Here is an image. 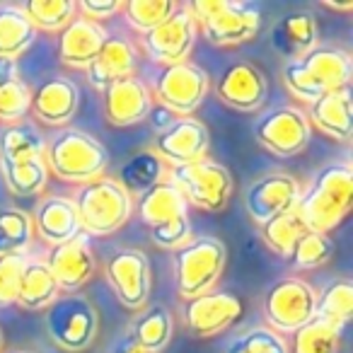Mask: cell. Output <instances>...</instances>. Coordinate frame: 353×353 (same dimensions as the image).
<instances>
[{
	"mask_svg": "<svg viewBox=\"0 0 353 353\" xmlns=\"http://www.w3.org/2000/svg\"><path fill=\"white\" fill-rule=\"evenodd\" d=\"M353 59L336 46H317L298 61H285L283 85L298 102L312 107L322 94L351 88Z\"/></svg>",
	"mask_w": 353,
	"mask_h": 353,
	"instance_id": "cell-1",
	"label": "cell"
},
{
	"mask_svg": "<svg viewBox=\"0 0 353 353\" xmlns=\"http://www.w3.org/2000/svg\"><path fill=\"white\" fill-rule=\"evenodd\" d=\"M353 206V170L348 162H334L317 172L312 187L300 194L298 216L314 232H332Z\"/></svg>",
	"mask_w": 353,
	"mask_h": 353,
	"instance_id": "cell-2",
	"label": "cell"
},
{
	"mask_svg": "<svg viewBox=\"0 0 353 353\" xmlns=\"http://www.w3.org/2000/svg\"><path fill=\"white\" fill-rule=\"evenodd\" d=\"M44 162L49 167V174H56L61 182L85 187L104 176L109 167V152L90 133L78 128H63L46 143Z\"/></svg>",
	"mask_w": 353,
	"mask_h": 353,
	"instance_id": "cell-3",
	"label": "cell"
},
{
	"mask_svg": "<svg viewBox=\"0 0 353 353\" xmlns=\"http://www.w3.org/2000/svg\"><path fill=\"white\" fill-rule=\"evenodd\" d=\"M194 20L203 39L213 46H240L261 30V10L250 0H194Z\"/></svg>",
	"mask_w": 353,
	"mask_h": 353,
	"instance_id": "cell-4",
	"label": "cell"
},
{
	"mask_svg": "<svg viewBox=\"0 0 353 353\" xmlns=\"http://www.w3.org/2000/svg\"><path fill=\"white\" fill-rule=\"evenodd\" d=\"M73 201L78 208L80 230L88 237L114 235L133 216V196L112 176H102L80 187Z\"/></svg>",
	"mask_w": 353,
	"mask_h": 353,
	"instance_id": "cell-5",
	"label": "cell"
},
{
	"mask_svg": "<svg viewBox=\"0 0 353 353\" xmlns=\"http://www.w3.org/2000/svg\"><path fill=\"white\" fill-rule=\"evenodd\" d=\"M228 250L218 237H192L184 247L174 250V281L176 293L192 300L211 293L225 269Z\"/></svg>",
	"mask_w": 353,
	"mask_h": 353,
	"instance_id": "cell-6",
	"label": "cell"
},
{
	"mask_svg": "<svg viewBox=\"0 0 353 353\" xmlns=\"http://www.w3.org/2000/svg\"><path fill=\"white\" fill-rule=\"evenodd\" d=\"M167 182L182 194L187 206H196L199 211L218 213L228 206L232 196V174L228 167L213 160H199L184 167H172L167 172Z\"/></svg>",
	"mask_w": 353,
	"mask_h": 353,
	"instance_id": "cell-7",
	"label": "cell"
},
{
	"mask_svg": "<svg viewBox=\"0 0 353 353\" xmlns=\"http://www.w3.org/2000/svg\"><path fill=\"white\" fill-rule=\"evenodd\" d=\"M46 334L59 348L68 353L88 351L97 336L99 317L94 305L85 295H59L46 307Z\"/></svg>",
	"mask_w": 353,
	"mask_h": 353,
	"instance_id": "cell-8",
	"label": "cell"
},
{
	"mask_svg": "<svg viewBox=\"0 0 353 353\" xmlns=\"http://www.w3.org/2000/svg\"><path fill=\"white\" fill-rule=\"evenodd\" d=\"M264 317L276 334H295L317 317V290L303 279L276 281L264 295Z\"/></svg>",
	"mask_w": 353,
	"mask_h": 353,
	"instance_id": "cell-9",
	"label": "cell"
},
{
	"mask_svg": "<svg viewBox=\"0 0 353 353\" xmlns=\"http://www.w3.org/2000/svg\"><path fill=\"white\" fill-rule=\"evenodd\" d=\"M254 136L264 150L276 157H293L307 148L312 126L307 114L295 107H276L264 112L254 123Z\"/></svg>",
	"mask_w": 353,
	"mask_h": 353,
	"instance_id": "cell-10",
	"label": "cell"
},
{
	"mask_svg": "<svg viewBox=\"0 0 353 353\" xmlns=\"http://www.w3.org/2000/svg\"><path fill=\"white\" fill-rule=\"evenodd\" d=\"M208 92V75L192 61L165 65L155 80V97L179 119L192 117Z\"/></svg>",
	"mask_w": 353,
	"mask_h": 353,
	"instance_id": "cell-11",
	"label": "cell"
},
{
	"mask_svg": "<svg viewBox=\"0 0 353 353\" xmlns=\"http://www.w3.org/2000/svg\"><path fill=\"white\" fill-rule=\"evenodd\" d=\"M199 37V27L189 6H179L170 20L143 34V51L160 65H174L189 59Z\"/></svg>",
	"mask_w": 353,
	"mask_h": 353,
	"instance_id": "cell-12",
	"label": "cell"
},
{
	"mask_svg": "<svg viewBox=\"0 0 353 353\" xmlns=\"http://www.w3.org/2000/svg\"><path fill=\"white\" fill-rule=\"evenodd\" d=\"M104 276L126 310H143L150 295V261L141 250H119L104 264Z\"/></svg>",
	"mask_w": 353,
	"mask_h": 353,
	"instance_id": "cell-13",
	"label": "cell"
},
{
	"mask_svg": "<svg viewBox=\"0 0 353 353\" xmlns=\"http://www.w3.org/2000/svg\"><path fill=\"white\" fill-rule=\"evenodd\" d=\"M208 148H211V133H208L206 123L196 117H184L174 119L165 131H160L152 152L165 165L184 167L206 160Z\"/></svg>",
	"mask_w": 353,
	"mask_h": 353,
	"instance_id": "cell-14",
	"label": "cell"
},
{
	"mask_svg": "<svg viewBox=\"0 0 353 353\" xmlns=\"http://www.w3.org/2000/svg\"><path fill=\"white\" fill-rule=\"evenodd\" d=\"M300 194L303 189L295 176L285 174V172H271V174L256 179L254 184H250V189L245 192V208L256 225H264L266 221L281 216V213L295 211Z\"/></svg>",
	"mask_w": 353,
	"mask_h": 353,
	"instance_id": "cell-15",
	"label": "cell"
},
{
	"mask_svg": "<svg viewBox=\"0 0 353 353\" xmlns=\"http://www.w3.org/2000/svg\"><path fill=\"white\" fill-rule=\"evenodd\" d=\"M242 300L228 290H211L184 305V324L194 336H216L242 317Z\"/></svg>",
	"mask_w": 353,
	"mask_h": 353,
	"instance_id": "cell-16",
	"label": "cell"
},
{
	"mask_svg": "<svg viewBox=\"0 0 353 353\" xmlns=\"http://www.w3.org/2000/svg\"><path fill=\"white\" fill-rule=\"evenodd\" d=\"M46 266L59 285V293L73 295L83 290V285L92 279L94 266H97L92 250H90V237L80 232L73 240L54 247L46 256Z\"/></svg>",
	"mask_w": 353,
	"mask_h": 353,
	"instance_id": "cell-17",
	"label": "cell"
},
{
	"mask_svg": "<svg viewBox=\"0 0 353 353\" xmlns=\"http://www.w3.org/2000/svg\"><path fill=\"white\" fill-rule=\"evenodd\" d=\"M104 117L112 126H133L150 117L152 94L141 78H121L102 92Z\"/></svg>",
	"mask_w": 353,
	"mask_h": 353,
	"instance_id": "cell-18",
	"label": "cell"
},
{
	"mask_svg": "<svg viewBox=\"0 0 353 353\" xmlns=\"http://www.w3.org/2000/svg\"><path fill=\"white\" fill-rule=\"evenodd\" d=\"M218 97L237 112H256L266 99L264 73L250 61H237L218 80Z\"/></svg>",
	"mask_w": 353,
	"mask_h": 353,
	"instance_id": "cell-19",
	"label": "cell"
},
{
	"mask_svg": "<svg viewBox=\"0 0 353 353\" xmlns=\"http://www.w3.org/2000/svg\"><path fill=\"white\" fill-rule=\"evenodd\" d=\"M80 104L78 85L68 78H49L32 92L30 112L46 126H65Z\"/></svg>",
	"mask_w": 353,
	"mask_h": 353,
	"instance_id": "cell-20",
	"label": "cell"
},
{
	"mask_svg": "<svg viewBox=\"0 0 353 353\" xmlns=\"http://www.w3.org/2000/svg\"><path fill=\"white\" fill-rule=\"evenodd\" d=\"M136 65H138L136 46L128 39H123V37H107L99 54L85 68V75H88V83L94 90L104 92L117 80L136 75Z\"/></svg>",
	"mask_w": 353,
	"mask_h": 353,
	"instance_id": "cell-21",
	"label": "cell"
},
{
	"mask_svg": "<svg viewBox=\"0 0 353 353\" xmlns=\"http://www.w3.org/2000/svg\"><path fill=\"white\" fill-rule=\"evenodd\" d=\"M32 221H34V232L51 247L63 245L83 232L75 201L68 196H44L37 203Z\"/></svg>",
	"mask_w": 353,
	"mask_h": 353,
	"instance_id": "cell-22",
	"label": "cell"
},
{
	"mask_svg": "<svg viewBox=\"0 0 353 353\" xmlns=\"http://www.w3.org/2000/svg\"><path fill=\"white\" fill-rule=\"evenodd\" d=\"M107 30L104 25L88 20L83 15H75L68 25L61 30L59 39V59L61 63L70 68H88L92 59L99 54L102 44L107 41Z\"/></svg>",
	"mask_w": 353,
	"mask_h": 353,
	"instance_id": "cell-23",
	"label": "cell"
},
{
	"mask_svg": "<svg viewBox=\"0 0 353 353\" xmlns=\"http://www.w3.org/2000/svg\"><path fill=\"white\" fill-rule=\"evenodd\" d=\"M271 46L285 61H298L319 46L317 20L310 12H288L271 30Z\"/></svg>",
	"mask_w": 353,
	"mask_h": 353,
	"instance_id": "cell-24",
	"label": "cell"
},
{
	"mask_svg": "<svg viewBox=\"0 0 353 353\" xmlns=\"http://www.w3.org/2000/svg\"><path fill=\"white\" fill-rule=\"evenodd\" d=\"M310 126L334 141H348L353 133V99L351 88L327 92L310 107Z\"/></svg>",
	"mask_w": 353,
	"mask_h": 353,
	"instance_id": "cell-25",
	"label": "cell"
},
{
	"mask_svg": "<svg viewBox=\"0 0 353 353\" xmlns=\"http://www.w3.org/2000/svg\"><path fill=\"white\" fill-rule=\"evenodd\" d=\"M174 332V319L172 312L162 305L145 307L131 324V341L143 353H160L167 348Z\"/></svg>",
	"mask_w": 353,
	"mask_h": 353,
	"instance_id": "cell-26",
	"label": "cell"
},
{
	"mask_svg": "<svg viewBox=\"0 0 353 353\" xmlns=\"http://www.w3.org/2000/svg\"><path fill=\"white\" fill-rule=\"evenodd\" d=\"M138 213L141 221L150 228L165 225V223L174 221V218L187 216V201L170 182H160L150 187L145 194H141V203H138Z\"/></svg>",
	"mask_w": 353,
	"mask_h": 353,
	"instance_id": "cell-27",
	"label": "cell"
},
{
	"mask_svg": "<svg viewBox=\"0 0 353 353\" xmlns=\"http://www.w3.org/2000/svg\"><path fill=\"white\" fill-rule=\"evenodd\" d=\"M59 295H61L59 285H56L46 261H39V259L27 261V269H25L22 285H20V295H17L15 305H20L27 312H44Z\"/></svg>",
	"mask_w": 353,
	"mask_h": 353,
	"instance_id": "cell-28",
	"label": "cell"
},
{
	"mask_svg": "<svg viewBox=\"0 0 353 353\" xmlns=\"http://www.w3.org/2000/svg\"><path fill=\"white\" fill-rule=\"evenodd\" d=\"M46 141L39 128L27 121H17L0 136V160L3 162H32L44 160Z\"/></svg>",
	"mask_w": 353,
	"mask_h": 353,
	"instance_id": "cell-29",
	"label": "cell"
},
{
	"mask_svg": "<svg viewBox=\"0 0 353 353\" xmlns=\"http://www.w3.org/2000/svg\"><path fill=\"white\" fill-rule=\"evenodd\" d=\"M37 39V30L20 6H0V56L17 61Z\"/></svg>",
	"mask_w": 353,
	"mask_h": 353,
	"instance_id": "cell-30",
	"label": "cell"
},
{
	"mask_svg": "<svg viewBox=\"0 0 353 353\" xmlns=\"http://www.w3.org/2000/svg\"><path fill=\"white\" fill-rule=\"evenodd\" d=\"M165 174H167L165 162L152 150H143L123 162L119 184H121L128 194H145L150 187L165 182Z\"/></svg>",
	"mask_w": 353,
	"mask_h": 353,
	"instance_id": "cell-31",
	"label": "cell"
},
{
	"mask_svg": "<svg viewBox=\"0 0 353 353\" xmlns=\"http://www.w3.org/2000/svg\"><path fill=\"white\" fill-rule=\"evenodd\" d=\"M34 240V221L27 211L15 206L0 208V256L27 254Z\"/></svg>",
	"mask_w": 353,
	"mask_h": 353,
	"instance_id": "cell-32",
	"label": "cell"
},
{
	"mask_svg": "<svg viewBox=\"0 0 353 353\" xmlns=\"http://www.w3.org/2000/svg\"><path fill=\"white\" fill-rule=\"evenodd\" d=\"M0 172L8 192L15 196H34L41 194L49 182V167L44 160L32 162H3L0 160Z\"/></svg>",
	"mask_w": 353,
	"mask_h": 353,
	"instance_id": "cell-33",
	"label": "cell"
},
{
	"mask_svg": "<svg viewBox=\"0 0 353 353\" xmlns=\"http://www.w3.org/2000/svg\"><path fill=\"white\" fill-rule=\"evenodd\" d=\"M307 230V225L303 223V218L298 216V211L281 213V216L271 218L261 225V240L266 242L271 252H276L279 256L290 259L293 254L295 242L300 240V235Z\"/></svg>",
	"mask_w": 353,
	"mask_h": 353,
	"instance_id": "cell-34",
	"label": "cell"
},
{
	"mask_svg": "<svg viewBox=\"0 0 353 353\" xmlns=\"http://www.w3.org/2000/svg\"><path fill=\"white\" fill-rule=\"evenodd\" d=\"M353 314V283L348 279H336L327 283L317 293V317L336 324L343 329V324Z\"/></svg>",
	"mask_w": 353,
	"mask_h": 353,
	"instance_id": "cell-35",
	"label": "cell"
},
{
	"mask_svg": "<svg viewBox=\"0 0 353 353\" xmlns=\"http://www.w3.org/2000/svg\"><path fill=\"white\" fill-rule=\"evenodd\" d=\"M339 346H341V329L327 319L314 317L295 332L290 353H339Z\"/></svg>",
	"mask_w": 353,
	"mask_h": 353,
	"instance_id": "cell-36",
	"label": "cell"
},
{
	"mask_svg": "<svg viewBox=\"0 0 353 353\" xmlns=\"http://www.w3.org/2000/svg\"><path fill=\"white\" fill-rule=\"evenodd\" d=\"M20 8L32 27L41 32H61L78 12L75 0H27Z\"/></svg>",
	"mask_w": 353,
	"mask_h": 353,
	"instance_id": "cell-37",
	"label": "cell"
},
{
	"mask_svg": "<svg viewBox=\"0 0 353 353\" xmlns=\"http://www.w3.org/2000/svg\"><path fill=\"white\" fill-rule=\"evenodd\" d=\"M176 8L179 3L174 0H126L121 6V15L136 32L148 34L165 20H170Z\"/></svg>",
	"mask_w": 353,
	"mask_h": 353,
	"instance_id": "cell-38",
	"label": "cell"
},
{
	"mask_svg": "<svg viewBox=\"0 0 353 353\" xmlns=\"http://www.w3.org/2000/svg\"><path fill=\"white\" fill-rule=\"evenodd\" d=\"M332 256H334L332 237L322 235V232H314V230H305L303 235H300V240L295 242L290 259L295 261V266H298L300 271H310V269L324 266Z\"/></svg>",
	"mask_w": 353,
	"mask_h": 353,
	"instance_id": "cell-39",
	"label": "cell"
},
{
	"mask_svg": "<svg viewBox=\"0 0 353 353\" xmlns=\"http://www.w3.org/2000/svg\"><path fill=\"white\" fill-rule=\"evenodd\" d=\"M225 353H290L285 336L269 327H252L228 343Z\"/></svg>",
	"mask_w": 353,
	"mask_h": 353,
	"instance_id": "cell-40",
	"label": "cell"
},
{
	"mask_svg": "<svg viewBox=\"0 0 353 353\" xmlns=\"http://www.w3.org/2000/svg\"><path fill=\"white\" fill-rule=\"evenodd\" d=\"M32 107V90L25 80H10L0 85V121L17 123L30 114Z\"/></svg>",
	"mask_w": 353,
	"mask_h": 353,
	"instance_id": "cell-41",
	"label": "cell"
},
{
	"mask_svg": "<svg viewBox=\"0 0 353 353\" xmlns=\"http://www.w3.org/2000/svg\"><path fill=\"white\" fill-rule=\"evenodd\" d=\"M27 261H30L27 254H3L0 256V307L17 303Z\"/></svg>",
	"mask_w": 353,
	"mask_h": 353,
	"instance_id": "cell-42",
	"label": "cell"
},
{
	"mask_svg": "<svg viewBox=\"0 0 353 353\" xmlns=\"http://www.w3.org/2000/svg\"><path fill=\"white\" fill-rule=\"evenodd\" d=\"M150 237L157 247L174 252L192 240V221H189V216L174 218V221L165 223V225L150 228Z\"/></svg>",
	"mask_w": 353,
	"mask_h": 353,
	"instance_id": "cell-43",
	"label": "cell"
},
{
	"mask_svg": "<svg viewBox=\"0 0 353 353\" xmlns=\"http://www.w3.org/2000/svg\"><path fill=\"white\" fill-rule=\"evenodd\" d=\"M121 6H123L121 0H80L78 10L83 17L97 22V25H102L104 20L117 17L119 12H121Z\"/></svg>",
	"mask_w": 353,
	"mask_h": 353,
	"instance_id": "cell-44",
	"label": "cell"
},
{
	"mask_svg": "<svg viewBox=\"0 0 353 353\" xmlns=\"http://www.w3.org/2000/svg\"><path fill=\"white\" fill-rule=\"evenodd\" d=\"M20 78V68H17V61L6 59V56H0V85L10 83V80Z\"/></svg>",
	"mask_w": 353,
	"mask_h": 353,
	"instance_id": "cell-45",
	"label": "cell"
},
{
	"mask_svg": "<svg viewBox=\"0 0 353 353\" xmlns=\"http://www.w3.org/2000/svg\"><path fill=\"white\" fill-rule=\"evenodd\" d=\"M322 6L329 8V10H336V12H348V10H353V0H343V3H334V0H322Z\"/></svg>",
	"mask_w": 353,
	"mask_h": 353,
	"instance_id": "cell-46",
	"label": "cell"
},
{
	"mask_svg": "<svg viewBox=\"0 0 353 353\" xmlns=\"http://www.w3.org/2000/svg\"><path fill=\"white\" fill-rule=\"evenodd\" d=\"M119 353H143V351L136 346V343L131 341V339H128V341L123 343V346H119Z\"/></svg>",
	"mask_w": 353,
	"mask_h": 353,
	"instance_id": "cell-47",
	"label": "cell"
},
{
	"mask_svg": "<svg viewBox=\"0 0 353 353\" xmlns=\"http://www.w3.org/2000/svg\"><path fill=\"white\" fill-rule=\"evenodd\" d=\"M8 353H34V351H27V348H15V351H8Z\"/></svg>",
	"mask_w": 353,
	"mask_h": 353,
	"instance_id": "cell-48",
	"label": "cell"
},
{
	"mask_svg": "<svg viewBox=\"0 0 353 353\" xmlns=\"http://www.w3.org/2000/svg\"><path fill=\"white\" fill-rule=\"evenodd\" d=\"M0 351H3V332H0Z\"/></svg>",
	"mask_w": 353,
	"mask_h": 353,
	"instance_id": "cell-49",
	"label": "cell"
}]
</instances>
